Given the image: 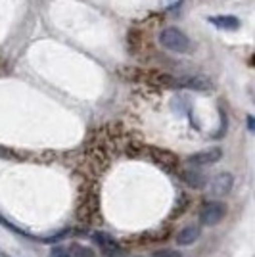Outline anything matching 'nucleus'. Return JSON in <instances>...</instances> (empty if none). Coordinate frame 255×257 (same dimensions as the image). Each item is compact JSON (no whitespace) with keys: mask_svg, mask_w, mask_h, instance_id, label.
Masks as SVG:
<instances>
[{"mask_svg":"<svg viewBox=\"0 0 255 257\" xmlns=\"http://www.w3.org/2000/svg\"><path fill=\"white\" fill-rule=\"evenodd\" d=\"M160 44L175 54H188L190 52V39L184 31H181L179 27H165L160 33Z\"/></svg>","mask_w":255,"mask_h":257,"instance_id":"nucleus-1","label":"nucleus"},{"mask_svg":"<svg viewBox=\"0 0 255 257\" xmlns=\"http://www.w3.org/2000/svg\"><path fill=\"white\" fill-rule=\"evenodd\" d=\"M224 215H226V205H224V202H221V200H207L200 207L198 219H200L202 225L215 226L223 221Z\"/></svg>","mask_w":255,"mask_h":257,"instance_id":"nucleus-2","label":"nucleus"},{"mask_svg":"<svg viewBox=\"0 0 255 257\" xmlns=\"http://www.w3.org/2000/svg\"><path fill=\"white\" fill-rule=\"evenodd\" d=\"M92 240L96 242V246L100 247L102 255L104 257H123V247L117 244V240L111 234L107 232H102V230H96L92 234Z\"/></svg>","mask_w":255,"mask_h":257,"instance_id":"nucleus-3","label":"nucleus"},{"mask_svg":"<svg viewBox=\"0 0 255 257\" xmlns=\"http://www.w3.org/2000/svg\"><path fill=\"white\" fill-rule=\"evenodd\" d=\"M146 154L150 156V160L156 161L158 165H161L163 169H167V171H175V169H179V158L169 150H161V148H154V146H150Z\"/></svg>","mask_w":255,"mask_h":257,"instance_id":"nucleus-4","label":"nucleus"},{"mask_svg":"<svg viewBox=\"0 0 255 257\" xmlns=\"http://www.w3.org/2000/svg\"><path fill=\"white\" fill-rule=\"evenodd\" d=\"M234 179L230 173H219L215 175L211 181H207L205 186H209V192L215 196V198H221V196H226L232 190Z\"/></svg>","mask_w":255,"mask_h":257,"instance_id":"nucleus-5","label":"nucleus"},{"mask_svg":"<svg viewBox=\"0 0 255 257\" xmlns=\"http://www.w3.org/2000/svg\"><path fill=\"white\" fill-rule=\"evenodd\" d=\"M223 158V150L219 146H211V148H205V150H200L196 154H192L188 161L192 165H198V167H203V165H213L217 161H221Z\"/></svg>","mask_w":255,"mask_h":257,"instance_id":"nucleus-6","label":"nucleus"},{"mask_svg":"<svg viewBox=\"0 0 255 257\" xmlns=\"http://www.w3.org/2000/svg\"><path fill=\"white\" fill-rule=\"evenodd\" d=\"M179 177H181L182 181L186 182L190 188H205V184H207V175L202 171H198V169H181L179 171Z\"/></svg>","mask_w":255,"mask_h":257,"instance_id":"nucleus-7","label":"nucleus"},{"mask_svg":"<svg viewBox=\"0 0 255 257\" xmlns=\"http://www.w3.org/2000/svg\"><path fill=\"white\" fill-rule=\"evenodd\" d=\"M207 22L223 31H236L240 29V20L236 16H209Z\"/></svg>","mask_w":255,"mask_h":257,"instance_id":"nucleus-8","label":"nucleus"},{"mask_svg":"<svg viewBox=\"0 0 255 257\" xmlns=\"http://www.w3.org/2000/svg\"><path fill=\"white\" fill-rule=\"evenodd\" d=\"M198 238H200V228L190 225V226L181 228L175 240H177V244H179V246H192L194 242H198Z\"/></svg>","mask_w":255,"mask_h":257,"instance_id":"nucleus-9","label":"nucleus"},{"mask_svg":"<svg viewBox=\"0 0 255 257\" xmlns=\"http://www.w3.org/2000/svg\"><path fill=\"white\" fill-rule=\"evenodd\" d=\"M69 251H71V257H96L94 249L88 246H83V244H71L69 247Z\"/></svg>","mask_w":255,"mask_h":257,"instance_id":"nucleus-10","label":"nucleus"},{"mask_svg":"<svg viewBox=\"0 0 255 257\" xmlns=\"http://www.w3.org/2000/svg\"><path fill=\"white\" fill-rule=\"evenodd\" d=\"M152 257H182V253L181 251H177V249L165 247V249H158V251H154Z\"/></svg>","mask_w":255,"mask_h":257,"instance_id":"nucleus-11","label":"nucleus"},{"mask_svg":"<svg viewBox=\"0 0 255 257\" xmlns=\"http://www.w3.org/2000/svg\"><path fill=\"white\" fill-rule=\"evenodd\" d=\"M50 257H71V251H69L67 247L56 246V247H52V251H50Z\"/></svg>","mask_w":255,"mask_h":257,"instance_id":"nucleus-12","label":"nucleus"},{"mask_svg":"<svg viewBox=\"0 0 255 257\" xmlns=\"http://www.w3.org/2000/svg\"><path fill=\"white\" fill-rule=\"evenodd\" d=\"M247 128L253 131V117H247Z\"/></svg>","mask_w":255,"mask_h":257,"instance_id":"nucleus-13","label":"nucleus"}]
</instances>
